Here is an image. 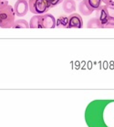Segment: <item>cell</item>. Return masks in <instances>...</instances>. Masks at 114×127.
Segmentation results:
<instances>
[{"label": "cell", "instance_id": "6", "mask_svg": "<svg viewBox=\"0 0 114 127\" xmlns=\"http://www.w3.org/2000/svg\"><path fill=\"white\" fill-rule=\"evenodd\" d=\"M96 17L99 19V21L101 23V28H104L105 26L107 25L108 21L110 20V17L108 16V13L106 11V8L104 5H101L100 7L97 9V13H96Z\"/></svg>", "mask_w": 114, "mask_h": 127}, {"label": "cell", "instance_id": "17", "mask_svg": "<svg viewBox=\"0 0 114 127\" xmlns=\"http://www.w3.org/2000/svg\"><path fill=\"white\" fill-rule=\"evenodd\" d=\"M101 1H102L104 4H108V3H110V2H112L113 0H101Z\"/></svg>", "mask_w": 114, "mask_h": 127}, {"label": "cell", "instance_id": "9", "mask_svg": "<svg viewBox=\"0 0 114 127\" xmlns=\"http://www.w3.org/2000/svg\"><path fill=\"white\" fill-rule=\"evenodd\" d=\"M69 25V16H60L58 18L56 19V27H63V28H68Z\"/></svg>", "mask_w": 114, "mask_h": 127}, {"label": "cell", "instance_id": "14", "mask_svg": "<svg viewBox=\"0 0 114 127\" xmlns=\"http://www.w3.org/2000/svg\"><path fill=\"white\" fill-rule=\"evenodd\" d=\"M48 3V5H49V7H55L57 6L58 5L61 4V3L63 2V0H47Z\"/></svg>", "mask_w": 114, "mask_h": 127}, {"label": "cell", "instance_id": "15", "mask_svg": "<svg viewBox=\"0 0 114 127\" xmlns=\"http://www.w3.org/2000/svg\"><path fill=\"white\" fill-rule=\"evenodd\" d=\"M104 28H114V18H110Z\"/></svg>", "mask_w": 114, "mask_h": 127}, {"label": "cell", "instance_id": "13", "mask_svg": "<svg viewBox=\"0 0 114 127\" xmlns=\"http://www.w3.org/2000/svg\"><path fill=\"white\" fill-rule=\"evenodd\" d=\"M87 1H88V4H89L94 10H97V9L101 5V3H102L101 0H87Z\"/></svg>", "mask_w": 114, "mask_h": 127}, {"label": "cell", "instance_id": "1", "mask_svg": "<svg viewBox=\"0 0 114 127\" xmlns=\"http://www.w3.org/2000/svg\"><path fill=\"white\" fill-rule=\"evenodd\" d=\"M30 28H54L56 27V19L51 14H44L32 16L29 21Z\"/></svg>", "mask_w": 114, "mask_h": 127}, {"label": "cell", "instance_id": "2", "mask_svg": "<svg viewBox=\"0 0 114 127\" xmlns=\"http://www.w3.org/2000/svg\"><path fill=\"white\" fill-rule=\"evenodd\" d=\"M15 12L11 5H6L5 7L0 9V27L2 28H11L15 23Z\"/></svg>", "mask_w": 114, "mask_h": 127}, {"label": "cell", "instance_id": "11", "mask_svg": "<svg viewBox=\"0 0 114 127\" xmlns=\"http://www.w3.org/2000/svg\"><path fill=\"white\" fill-rule=\"evenodd\" d=\"M87 27H89V28H101V26L99 19L97 17H93L88 21Z\"/></svg>", "mask_w": 114, "mask_h": 127}, {"label": "cell", "instance_id": "18", "mask_svg": "<svg viewBox=\"0 0 114 127\" xmlns=\"http://www.w3.org/2000/svg\"><path fill=\"white\" fill-rule=\"evenodd\" d=\"M26 1H28V0H26Z\"/></svg>", "mask_w": 114, "mask_h": 127}, {"label": "cell", "instance_id": "12", "mask_svg": "<svg viewBox=\"0 0 114 127\" xmlns=\"http://www.w3.org/2000/svg\"><path fill=\"white\" fill-rule=\"evenodd\" d=\"M104 6L106 8L108 16H109L111 18H114V2L113 1L108 3V4H105Z\"/></svg>", "mask_w": 114, "mask_h": 127}, {"label": "cell", "instance_id": "4", "mask_svg": "<svg viewBox=\"0 0 114 127\" xmlns=\"http://www.w3.org/2000/svg\"><path fill=\"white\" fill-rule=\"evenodd\" d=\"M13 8L16 16H25L28 12V3L26 0H17L15 3Z\"/></svg>", "mask_w": 114, "mask_h": 127}, {"label": "cell", "instance_id": "3", "mask_svg": "<svg viewBox=\"0 0 114 127\" xmlns=\"http://www.w3.org/2000/svg\"><path fill=\"white\" fill-rule=\"evenodd\" d=\"M28 9L37 16L47 14L50 9L47 0H28Z\"/></svg>", "mask_w": 114, "mask_h": 127}, {"label": "cell", "instance_id": "16", "mask_svg": "<svg viewBox=\"0 0 114 127\" xmlns=\"http://www.w3.org/2000/svg\"><path fill=\"white\" fill-rule=\"evenodd\" d=\"M8 5V0H0V9Z\"/></svg>", "mask_w": 114, "mask_h": 127}, {"label": "cell", "instance_id": "7", "mask_svg": "<svg viewBox=\"0 0 114 127\" xmlns=\"http://www.w3.org/2000/svg\"><path fill=\"white\" fill-rule=\"evenodd\" d=\"M79 11L82 16H88L94 12V9L88 4L87 0H82L79 5Z\"/></svg>", "mask_w": 114, "mask_h": 127}, {"label": "cell", "instance_id": "10", "mask_svg": "<svg viewBox=\"0 0 114 127\" xmlns=\"http://www.w3.org/2000/svg\"><path fill=\"white\" fill-rule=\"evenodd\" d=\"M29 24L24 19H17L15 20L13 25V28H28Z\"/></svg>", "mask_w": 114, "mask_h": 127}, {"label": "cell", "instance_id": "5", "mask_svg": "<svg viewBox=\"0 0 114 127\" xmlns=\"http://www.w3.org/2000/svg\"><path fill=\"white\" fill-rule=\"evenodd\" d=\"M83 27V20L80 14L72 13L69 16L68 28H81Z\"/></svg>", "mask_w": 114, "mask_h": 127}, {"label": "cell", "instance_id": "8", "mask_svg": "<svg viewBox=\"0 0 114 127\" xmlns=\"http://www.w3.org/2000/svg\"><path fill=\"white\" fill-rule=\"evenodd\" d=\"M62 8H63L65 13H74L76 11V2H75V0H63Z\"/></svg>", "mask_w": 114, "mask_h": 127}]
</instances>
